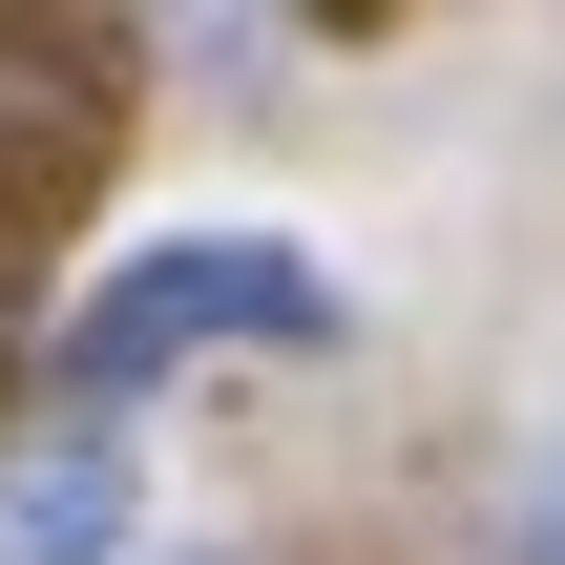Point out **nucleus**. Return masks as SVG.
<instances>
[{
	"mask_svg": "<svg viewBox=\"0 0 565 565\" xmlns=\"http://www.w3.org/2000/svg\"><path fill=\"white\" fill-rule=\"evenodd\" d=\"M231 335H273V356H315L335 335V273L294 252V231H168V252H126L84 315H63V419H126L147 377H189V356H231Z\"/></svg>",
	"mask_w": 565,
	"mask_h": 565,
	"instance_id": "nucleus-1",
	"label": "nucleus"
},
{
	"mask_svg": "<svg viewBox=\"0 0 565 565\" xmlns=\"http://www.w3.org/2000/svg\"><path fill=\"white\" fill-rule=\"evenodd\" d=\"M147 545V461H126V419H21L0 440V565H126Z\"/></svg>",
	"mask_w": 565,
	"mask_h": 565,
	"instance_id": "nucleus-2",
	"label": "nucleus"
},
{
	"mask_svg": "<svg viewBox=\"0 0 565 565\" xmlns=\"http://www.w3.org/2000/svg\"><path fill=\"white\" fill-rule=\"evenodd\" d=\"M524 565H565V461H545V524H524Z\"/></svg>",
	"mask_w": 565,
	"mask_h": 565,
	"instance_id": "nucleus-3",
	"label": "nucleus"
}]
</instances>
